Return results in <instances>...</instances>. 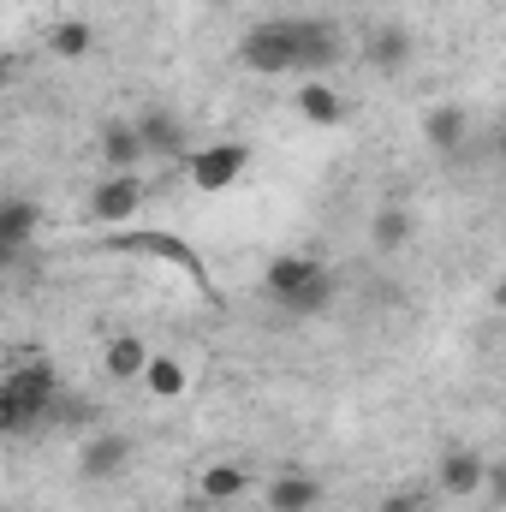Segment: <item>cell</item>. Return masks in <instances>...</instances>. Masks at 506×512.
<instances>
[{
  "instance_id": "1",
  "label": "cell",
  "mask_w": 506,
  "mask_h": 512,
  "mask_svg": "<svg viewBox=\"0 0 506 512\" xmlns=\"http://www.w3.org/2000/svg\"><path fill=\"white\" fill-rule=\"evenodd\" d=\"M239 66L262 72V78L298 72V18H262V24H251L245 42H239Z\"/></svg>"
},
{
  "instance_id": "2",
  "label": "cell",
  "mask_w": 506,
  "mask_h": 512,
  "mask_svg": "<svg viewBox=\"0 0 506 512\" xmlns=\"http://www.w3.org/2000/svg\"><path fill=\"white\" fill-rule=\"evenodd\" d=\"M179 167L191 173V185H197L203 197H215V191H227V185H239V173L251 167V143H239V137H227V143H209V149H191V155H185Z\"/></svg>"
},
{
  "instance_id": "3",
  "label": "cell",
  "mask_w": 506,
  "mask_h": 512,
  "mask_svg": "<svg viewBox=\"0 0 506 512\" xmlns=\"http://www.w3.org/2000/svg\"><path fill=\"white\" fill-rule=\"evenodd\" d=\"M108 251L120 256H155V262H173L179 274H191V286H203L209 292V268H203V256L191 251L179 233H114L108 239Z\"/></svg>"
},
{
  "instance_id": "4",
  "label": "cell",
  "mask_w": 506,
  "mask_h": 512,
  "mask_svg": "<svg viewBox=\"0 0 506 512\" xmlns=\"http://www.w3.org/2000/svg\"><path fill=\"white\" fill-rule=\"evenodd\" d=\"M0 387L12 393V405H18V417H24V429H30V423H42V417L54 411V399H60V376H54V364H48V358L18 364Z\"/></svg>"
},
{
  "instance_id": "5",
  "label": "cell",
  "mask_w": 506,
  "mask_h": 512,
  "mask_svg": "<svg viewBox=\"0 0 506 512\" xmlns=\"http://www.w3.org/2000/svg\"><path fill=\"white\" fill-rule=\"evenodd\" d=\"M143 203V179L137 173H108L90 197V221H108V227H126Z\"/></svg>"
},
{
  "instance_id": "6",
  "label": "cell",
  "mask_w": 506,
  "mask_h": 512,
  "mask_svg": "<svg viewBox=\"0 0 506 512\" xmlns=\"http://www.w3.org/2000/svg\"><path fill=\"white\" fill-rule=\"evenodd\" d=\"M131 435H90L84 447H78V477L84 483H108V477H120L131 465Z\"/></svg>"
},
{
  "instance_id": "7",
  "label": "cell",
  "mask_w": 506,
  "mask_h": 512,
  "mask_svg": "<svg viewBox=\"0 0 506 512\" xmlns=\"http://www.w3.org/2000/svg\"><path fill=\"white\" fill-rule=\"evenodd\" d=\"M340 48H346V36H340L334 18H298V72L316 78L322 66L340 60Z\"/></svg>"
},
{
  "instance_id": "8",
  "label": "cell",
  "mask_w": 506,
  "mask_h": 512,
  "mask_svg": "<svg viewBox=\"0 0 506 512\" xmlns=\"http://www.w3.org/2000/svg\"><path fill=\"white\" fill-rule=\"evenodd\" d=\"M131 131H137V143H143V161L149 155H167V161H185L191 149H185V126L173 120V114H161V108H143L137 120H131Z\"/></svg>"
},
{
  "instance_id": "9",
  "label": "cell",
  "mask_w": 506,
  "mask_h": 512,
  "mask_svg": "<svg viewBox=\"0 0 506 512\" xmlns=\"http://www.w3.org/2000/svg\"><path fill=\"white\" fill-rule=\"evenodd\" d=\"M483 465H489V459H483L477 447H447V453H441V471H435V489H441V495H459V501H465V495H483Z\"/></svg>"
},
{
  "instance_id": "10",
  "label": "cell",
  "mask_w": 506,
  "mask_h": 512,
  "mask_svg": "<svg viewBox=\"0 0 506 512\" xmlns=\"http://www.w3.org/2000/svg\"><path fill=\"white\" fill-rule=\"evenodd\" d=\"M268 512H316L322 507V483L316 477H304V471H286V477H274L268 483Z\"/></svg>"
},
{
  "instance_id": "11",
  "label": "cell",
  "mask_w": 506,
  "mask_h": 512,
  "mask_svg": "<svg viewBox=\"0 0 506 512\" xmlns=\"http://www.w3.org/2000/svg\"><path fill=\"white\" fill-rule=\"evenodd\" d=\"M42 227V209L30 197H6L0 203V256H18L30 245V233Z\"/></svg>"
},
{
  "instance_id": "12",
  "label": "cell",
  "mask_w": 506,
  "mask_h": 512,
  "mask_svg": "<svg viewBox=\"0 0 506 512\" xmlns=\"http://www.w3.org/2000/svg\"><path fill=\"white\" fill-rule=\"evenodd\" d=\"M405 60H411V30H405V24H376L370 42H364V66H376V72H399Z\"/></svg>"
},
{
  "instance_id": "13",
  "label": "cell",
  "mask_w": 506,
  "mask_h": 512,
  "mask_svg": "<svg viewBox=\"0 0 506 512\" xmlns=\"http://www.w3.org/2000/svg\"><path fill=\"white\" fill-rule=\"evenodd\" d=\"M102 167L108 173H137L143 167V143H137V131L126 120H108L102 126Z\"/></svg>"
},
{
  "instance_id": "14",
  "label": "cell",
  "mask_w": 506,
  "mask_h": 512,
  "mask_svg": "<svg viewBox=\"0 0 506 512\" xmlns=\"http://www.w3.org/2000/svg\"><path fill=\"white\" fill-rule=\"evenodd\" d=\"M316 268H322V256H298V251H292V256H274V262H268V274H262V286H268V298L280 304V298H292V292H298Z\"/></svg>"
},
{
  "instance_id": "15",
  "label": "cell",
  "mask_w": 506,
  "mask_h": 512,
  "mask_svg": "<svg viewBox=\"0 0 506 512\" xmlns=\"http://www.w3.org/2000/svg\"><path fill=\"white\" fill-rule=\"evenodd\" d=\"M465 108H453V102H441V108H429L423 114V137H429V149H441V155H459V143H465Z\"/></svg>"
},
{
  "instance_id": "16",
  "label": "cell",
  "mask_w": 506,
  "mask_h": 512,
  "mask_svg": "<svg viewBox=\"0 0 506 512\" xmlns=\"http://www.w3.org/2000/svg\"><path fill=\"white\" fill-rule=\"evenodd\" d=\"M143 364H149V346H143L137 334H114V340H108V352H102V370H108L114 382H137V376H143Z\"/></svg>"
},
{
  "instance_id": "17",
  "label": "cell",
  "mask_w": 506,
  "mask_h": 512,
  "mask_svg": "<svg viewBox=\"0 0 506 512\" xmlns=\"http://www.w3.org/2000/svg\"><path fill=\"white\" fill-rule=\"evenodd\" d=\"M370 245L381 256H393L399 245H411V209H399V203H381L376 221H370Z\"/></svg>"
},
{
  "instance_id": "18",
  "label": "cell",
  "mask_w": 506,
  "mask_h": 512,
  "mask_svg": "<svg viewBox=\"0 0 506 512\" xmlns=\"http://www.w3.org/2000/svg\"><path fill=\"white\" fill-rule=\"evenodd\" d=\"M137 382L149 387L155 399H179V393H185V364H179L173 352H149V364H143Z\"/></svg>"
},
{
  "instance_id": "19",
  "label": "cell",
  "mask_w": 506,
  "mask_h": 512,
  "mask_svg": "<svg viewBox=\"0 0 506 512\" xmlns=\"http://www.w3.org/2000/svg\"><path fill=\"white\" fill-rule=\"evenodd\" d=\"M90 48H96V30H90L84 18H60V24L48 30V54H54V60H84Z\"/></svg>"
},
{
  "instance_id": "20",
  "label": "cell",
  "mask_w": 506,
  "mask_h": 512,
  "mask_svg": "<svg viewBox=\"0 0 506 512\" xmlns=\"http://www.w3.org/2000/svg\"><path fill=\"white\" fill-rule=\"evenodd\" d=\"M298 114L310 120V126H340V114H346V102L322 84V78H310L304 90H298Z\"/></svg>"
},
{
  "instance_id": "21",
  "label": "cell",
  "mask_w": 506,
  "mask_h": 512,
  "mask_svg": "<svg viewBox=\"0 0 506 512\" xmlns=\"http://www.w3.org/2000/svg\"><path fill=\"white\" fill-rule=\"evenodd\" d=\"M251 489V477L239 471V465H209L203 471V483H197V495H203V507H227L233 495H245Z\"/></svg>"
},
{
  "instance_id": "22",
  "label": "cell",
  "mask_w": 506,
  "mask_h": 512,
  "mask_svg": "<svg viewBox=\"0 0 506 512\" xmlns=\"http://www.w3.org/2000/svg\"><path fill=\"white\" fill-rule=\"evenodd\" d=\"M280 304H286L292 316H322V310L334 304V274H328V268H316V274H310L292 298H280Z\"/></svg>"
},
{
  "instance_id": "23",
  "label": "cell",
  "mask_w": 506,
  "mask_h": 512,
  "mask_svg": "<svg viewBox=\"0 0 506 512\" xmlns=\"http://www.w3.org/2000/svg\"><path fill=\"white\" fill-rule=\"evenodd\" d=\"M417 507H429V495H423V489H399V495H387V501H381V512H417Z\"/></svg>"
},
{
  "instance_id": "24",
  "label": "cell",
  "mask_w": 506,
  "mask_h": 512,
  "mask_svg": "<svg viewBox=\"0 0 506 512\" xmlns=\"http://www.w3.org/2000/svg\"><path fill=\"white\" fill-rule=\"evenodd\" d=\"M0 435H24V417H18V405H12L6 387H0Z\"/></svg>"
},
{
  "instance_id": "25",
  "label": "cell",
  "mask_w": 506,
  "mask_h": 512,
  "mask_svg": "<svg viewBox=\"0 0 506 512\" xmlns=\"http://www.w3.org/2000/svg\"><path fill=\"white\" fill-rule=\"evenodd\" d=\"M6 78H12V60H6V54H0V84H6Z\"/></svg>"
},
{
  "instance_id": "26",
  "label": "cell",
  "mask_w": 506,
  "mask_h": 512,
  "mask_svg": "<svg viewBox=\"0 0 506 512\" xmlns=\"http://www.w3.org/2000/svg\"><path fill=\"white\" fill-rule=\"evenodd\" d=\"M197 512H227V507H197Z\"/></svg>"
},
{
  "instance_id": "27",
  "label": "cell",
  "mask_w": 506,
  "mask_h": 512,
  "mask_svg": "<svg viewBox=\"0 0 506 512\" xmlns=\"http://www.w3.org/2000/svg\"><path fill=\"white\" fill-rule=\"evenodd\" d=\"M417 512H429V507H417Z\"/></svg>"
}]
</instances>
